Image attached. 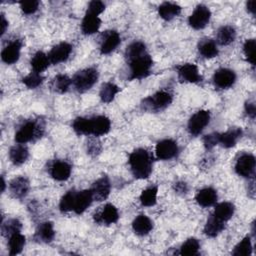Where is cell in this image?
<instances>
[{
    "label": "cell",
    "mask_w": 256,
    "mask_h": 256,
    "mask_svg": "<svg viewBox=\"0 0 256 256\" xmlns=\"http://www.w3.org/2000/svg\"><path fill=\"white\" fill-rule=\"evenodd\" d=\"M129 165L131 172L137 179L148 178L152 172V156L143 149L138 148L129 155Z\"/></svg>",
    "instance_id": "6da1fadb"
},
{
    "label": "cell",
    "mask_w": 256,
    "mask_h": 256,
    "mask_svg": "<svg viewBox=\"0 0 256 256\" xmlns=\"http://www.w3.org/2000/svg\"><path fill=\"white\" fill-rule=\"evenodd\" d=\"M127 60L130 68V79H142L149 75L153 65V60L147 51L127 58Z\"/></svg>",
    "instance_id": "7a4b0ae2"
},
{
    "label": "cell",
    "mask_w": 256,
    "mask_h": 256,
    "mask_svg": "<svg viewBox=\"0 0 256 256\" xmlns=\"http://www.w3.org/2000/svg\"><path fill=\"white\" fill-rule=\"evenodd\" d=\"M98 76V71L95 68H86L73 76L72 84L78 92H85L97 82Z\"/></svg>",
    "instance_id": "3957f363"
},
{
    "label": "cell",
    "mask_w": 256,
    "mask_h": 256,
    "mask_svg": "<svg viewBox=\"0 0 256 256\" xmlns=\"http://www.w3.org/2000/svg\"><path fill=\"white\" fill-rule=\"evenodd\" d=\"M172 102V94L168 91L161 90L153 94L152 96L146 98L143 101L145 109L158 111L166 108Z\"/></svg>",
    "instance_id": "277c9868"
},
{
    "label": "cell",
    "mask_w": 256,
    "mask_h": 256,
    "mask_svg": "<svg viewBox=\"0 0 256 256\" xmlns=\"http://www.w3.org/2000/svg\"><path fill=\"white\" fill-rule=\"evenodd\" d=\"M210 121V112L206 110H200L193 114L188 121V131L191 135H199Z\"/></svg>",
    "instance_id": "5b68a950"
},
{
    "label": "cell",
    "mask_w": 256,
    "mask_h": 256,
    "mask_svg": "<svg viewBox=\"0 0 256 256\" xmlns=\"http://www.w3.org/2000/svg\"><path fill=\"white\" fill-rule=\"evenodd\" d=\"M255 157L250 153L241 154L236 161L235 171L238 175L249 178L254 174L255 171Z\"/></svg>",
    "instance_id": "8992f818"
},
{
    "label": "cell",
    "mask_w": 256,
    "mask_h": 256,
    "mask_svg": "<svg viewBox=\"0 0 256 256\" xmlns=\"http://www.w3.org/2000/svg\"><path fill=\"white\" fill-rule=\"evenodd\" d=\"M210 17L211 12L209 8L205 5H198L190 15L188 22L192 28L199 30L204 28L208 24Z\"/></svg>",
    "instance_id": "52a82bcc"
},
{
    "label": "cell",
    "mask_w": 256,
    "mask_h": 256,
    "mask_svg": "<svg viewBox=\"0 0 256 256\" xmlns=\"http://www.w3.org/2000/svg\"><path fill=\"white\" fill-rule=\"evenodd\" d=\"M155 153L158 159L169 160L176 156L178 153V145L172 139H164L157 143Z\"/></svg>",
    "instance_id": "ba28073f"
},
{
    "label": "cell",
    "mask_w": 256,
    "mask_h": 256,
    "mask_svg": "<svg viewBox=\"0 0 256 256\" xmlns=\"http://www.w3.org/2000/svg\"><path fill=\"white\" fill-rule=\"evenodd\" d=\"M72 51V46L67 42H61L55 45L49 52L48 58L51 64H59L68 59Z\"/></svg>",
    "instance_id": "9c48e42d"
},
{
    "label": "cell",
    "mask_w": 256,
    "mask_h": 256,
    "mask_svg": "<svg viewBox=\"0 0 256 256\" xmlns=\"http://www.w3.org/2000/svg\"><path fill=\"white\" fill-rule=\"evenodd\" d=\"M110 189H111V184H110L109 178L107 176H102L101 178L97 179L93 183L90 190L92 192V196L94 200L103 201L109 196Z\"/></svg>",
    "instance_id": "30bf717a"
},
{
    "label": "cell",
    "mask_w": 256,
    "mask_h": 256,
    "mask_svg": "<svg viewBox=\"0 0 256 256\" xmlns=\"http://www.w3.org/2000/svg\"><path fill=\"white\" fill-rule=\"evenodd\" d=\"M236 80V75L234 71L227 68H220L215 71L213 76V81L215 86L221 89H226L231 87Z\"/></svg>",
    "instance_id": "8fae6325"
},
{
    "label": "cell",
    "mask_w": 256,
    "mask_h": 256,
    "mask_svg": "<svg viewBox=\"0 0 256 256\" xmlns=\"http://www.w3.org/2000/svg\"><path fill=\"white\" fill-rule=\"evenodd\" d=\"M119 218V213L117 208L112 204H106L100 212H97L94 215L95 222L99 224H113L116 223Z\"/></svg>",
    "instance_id": "7c38bea8"
},
{
    "label": "cell",
    "mask_w": 256,
    "mask_h": 256,
    "mask_svg": "<svg viewBox=\"0 0 256 256\" xmlns=\"http://www.w3.org/2000/svg\"><path fill=\"white\" fill-rule=\"evenodd\" d=\"M178 75L181 81L189 82V83H197L201 81L202 77L199 73L198 67L192 63L182 64L177 68Z\"/></svg>",
    "instance_id": "4fadbf2b"
},
{
    "label": "cell",
    "mask_w": 256,
    "mask_h": 256,
    "mask_svg": "<svg viewBox=\"0 0 256 256\" xmlns=\"http://www.w3.org/2000/svg\"><path fill=\"white\" fill-rule=\"evenodd\" d=\"M37 134L38 127L36 123L33 121H27L16 132L15 141L19 144H24L31 141Z\"/></svg>",
    "instance_id": "5bb4252c"
},
{
    "label": "cell",
    "mask_w": 256,
    "mask_h": 256,
    "mask_svg": "<svg viewBox=\"0 0 256 256\" xmlns=\"http://www.w3.org/2000/svg\"><path fill=\"white\" fill-rule=\"evenodd\" d=\"M21 46H22V44L19 40H14V41L10 42L1 52L2 61L9 65L17 62L20 57Z\"/></svg>",
    "instance_id": "9a60e30c"
},
{
    "label": "cell",
    "mask_w": 256,
    "mask_h": 256,
    "mask_svg": "<svg viewBox=\"0 0 256 256\" xmlns=\"http://www.w3.org/2000/svg\"><path fill=\"white\" fill-rule=\"evenodd\" d=\"M50 175L57 181H65L71 175V165L66 161H55L50 167Z\"/></svg>",
    "instance_id": "2e32d148"
},
{
    "label": "cell",
    "mask_w": 256,
    "mask_h": 256,
    "mask_svg": "<svg viewBox=\"0 0 256 256\" xmlns=\"http://www.w3.org/2000/svg\"><path fill=\"white\" fill-rule=\"evenodd\" d=\"M120 35L116 31H106L100 45L101 54H109L120 44Z\"/></svg>",
    "instance_id": "e0dca14e"
},
{
    "label": "cell",
    "mask_w": 256,
    "mask_h": 256,
    "mask_svg": "<svg viewBox=\"0 0 256 256\" xmlns=\"http://www.w3.org/2000/svg\"><path fill=\"white\" fill-rule=\"evenodd\" d=\"M29 181L27 178L23 176L14 178L13 180H11L9 184V190L15 198H23L24 196H26L29 191Z\"/></svg>",
    "instance_id": "ac0fdd59"
},
{
    "label": "cell",
    "mask_w": 256,
    "mask_h": 256,
    "mask_svg": "<svg viewBox=\"0 0 256 256\" xmlns=\"http://www.w3.org/2000/svg\"><path fill=\"white\" fill-rule=\"evenodd\" d=\"M111 122L106 116L100 115L91 118V135L101 136L105 135L110 131Z\"/></svg>",
    "instance_id": "d6986e66"
},
{
    "label": "cell",
    "mask_w": 256,
    "mask_h": 256,
    "mask_svg": "<svg viewBox=\"0 0 256 256\" xmlns=\"http://www.w3.org/2000/svg\"><path fill=\"white\" fill-rule=\"evenodd\" d=\"M93 196L91 190H82L76 192L75 204H74V212L76 214H82L92 203Z\"/></svg>",
    "instance_id": "ffe728a7"
},
{
    "label": "cell",
    "mask_w": 256,
    "mask_h": 256,
    "mask_svg": "<svg viewBox=\"0 0 256 256\" xmlns=\"http://www.w3.org/2000/svg\"><path fill=\"white\" fill-rule=\"evenodd\" d=\"M55 236V231L53 224L51 222H43L36 229L34 238L41 243H49L53 240Z\"/></svg>",
    "instance_id": "44dd1931"
},
{
    "label": "cell",
    "mask_w": 256,
    "mask_h": 256,
    "mask_svg": "<svg viewBox=\"0 0 256 256\" xmlns=\"http://www.w3.org/2000/svg\"><path fill=\"white\" fill-rule=\"evenodd\" d=\"M100 26H101L100 18L97 15L86 12L81 24L82 32L86 35H91L96 33L99 30Z\"/></svg>",
    "instance_id": "7402d4cb"
},
{
    "label": "cell",
    "mask_w": 256,
    "mask_h": 256,
    "mask_svg": "<svg viewBox=\"0 0 256 256\" xmlns=\"http://www.w3.org/2000/svg\"><path fill=\"white\" fill-rule=\"evenodd\" d=\"M196 201L202 207L212 206L217 201V192L211 187L203 188L196 194Z\"/></svg>",
    "instance_id": "603a6c76"
},
{
    "label": "cell",
    "mask_w": 256,
    "mask_h": 256,
    "mask_svg": "<svg viewBox=\"0 0 256 256\" xmlns=\"http://www.w3.org/2000/svg\"><path fill=\"white\" fill-rule=\"evenodd\" d=\"M132 228L137 235L144 236L152 230L153 223L148 216L141 214V215H138L134 219V221L132 223Z\"/></svg>",
    "instance_id": "cb8c5ba5"
},
{
    "label": "cell",
    "mask_w": 256,
    "mask_h": 256,
    "mask_svg": "<svg viewBox=\"0 0 256 256\" xmlns=\"http://www.w3.org/2000/svg\"><path fill=\"white\" fill-rule=\"evenodd\" d=\"M241 135L242 130L240 128H230L226 132L219 134V144L224 148H231L236 145Z\"/></svg>",
    "instance_id": "d4e9b609"
},
{
    "label": "cell",
    "mask_w": 256,
    "mask_h": 256,
    "mask_svg": "<svg viewBox=\"0 0 256 256\" xmlns=\"http://www.w3.org/2000/svg\"><path fill=\"white\" fill-rule=\"evenodd\" d=\"M181 12V7L172 2H164L158 8V13L161 18L164 20H171L174 17L178 16Z\"/></svg>",
    "instance_id": "484cf974"
},
{
    "label": "cell",
    "mask_w": 256,
    "mask_h": 256,
    "mask_svg": "<svg viewBox=\"0 0 256 256\" xmlns=\"http://www.w3.org/2000/svg\"><path fill=\"white\" fill-rule=\"evenodd\" d=\"M224 229V221L218 219L214 215H211L204 226V233L208 237L217 236Z\"/></svg>",
    "instance_id": "4316f807"
},
{
    "label": "cell",
    "mask_w": 256,
    "mask_h": 256,
    "mask_svg": "<svg viewBox=\"0 0 256 256\" xmlns=\"http://www.w3.org/2000/svg\"><path fill=\"white\" fill-rule=\"evenodd\" d=\"M28 156H29L28 149L21 144L13 146L9 151V158L11 162L15 165L23 164L27 160Z\"/></svg>",
    "instance_id": "83f0119b"
},
{
    "label": "cell",
    "mask_w": 256,
    "mask_h": 256,
    "mask_svg": "<svg viewBox=\"0 0 256 256\" xmlns=\"http://www.w3.org/2000/svg\"><path fill=\"white\" fill-rule=\"evenodd\" d=\"M236 37V32L235 29L232 26L226 25V26H222L218 29L217 31V42L220 45H229L230 43H232L235 40Z\"/></svg>",
    "instance_id": "f1b7e54d"
},
{
    "label": "cell",
    "mask_w": 256,
    "mask_h": 256,
    "mask_svg": "<svg viewBox=\"0 0 256 256\" xmlns=\"http://www.w3.org/2000/svg\"><path fill=\"white\" fill-rule=\"evenodd\" d=\"M71 83H72V80L67 75L58 74L52 79L50 83V87L53 91L57 93H65L69 89Z\"/></svg>",
    "instance_id": "f546056e"
},
{
    "label": "cell",
    "mask_w": 256,
    "mask_h": 256,
    "mask_svg": "<svg viewBox=\"0 0 256 256\" xmlns=\"http://www.w3.org/2000/svg\"><path fill=\"white\" fill-rule=\"evenodd\" d=\"M234 214V205L230 202H221L214 209V216L222 221L229 220Z\"/></svg>",
    "instance_id": "4dcf8cb0"
},
{
    "label": "cell",
    "mask_w": 256,
    "mask_h": 256,
    "mask_svg": "<svg viewBox=\"0 0 256 256\" xmlns=\"http://www.w3.org/2000/svg\"><path fill=\"white\" fill-rule=\"evenodd\" d=\"M49 64H50V61H49L48 55H46L42 51L36 52L31 59L32 69L34 72H37V73H41L42 71L46 70Z\"/></svg>",
    "instance_id": "1f68e13d"
},
{
    "label": "cell",
    "mask_w": 256,
    "mask_h": 256,
    "mask_svg": "<svg viewBox=\"0 0 256 256\" xmlns=\"http://www.w3.org/2000/svg\"><path fill=\"white\" fill-rule=\"evenodd\" d=\"M25 245V237L20 232L14 233L9 237L8 247H9V254L10 255H17L19 254Z\"/></svg>",
    "instance_id": "d6a6232c"
},
{
    "label": "cell",
    "mask_w": 256,
    "mask_h": 256,
    "mask_svg": "<svg viewBox=\"0 0 256 256\" xmlns=\"http://www.w3.org/2000/svg\"><path fill=\"white\" fill-rule=\"evenodd\" d=\"M118 92H119V88L116 84L112 82H106L102 85L99 92V96L104 103H109L114 99L115 95Z\"/></svg>",
    "instance_id": "836d02e7"
},
{
    "label": "cell",
    "mask_w": 256,
    "mask_h": 256,
    "mask_svg": "<svg viewBox=\"0 0 256 256\" xmlns=\"http://www.w3.org/2000/svg\"><path fill=\"white\" fill-rule=\"evenodd\" d=\"M199 52L205 58H213L218 54L216 43L211 39H204L199 43Z\"/></svg>",
    "instance_id": "e575fe53"
},
{
    "label": "cell",
    "mask_w": 256,
    "mask_h": 256,
    "mask_svg": "<svg viewBox=\"0 0 256 256\" xmlns=\"http://www.w3.org/2000/svg\"><path fill=\"white\" fill-rule=\"evenodd\" d=\"M157 193L158 188L156 186H150L143 190V192L140 195V202L143 206H153L156 203L157 200Z\"/></svg>",
    "instance_id": "d590c367"
},
{
    "label": "cell",
    "mask_w": 256,
    "mask_h": 256,
    "mask_svg": "<svg viewBox=\"0 0 256 256\" xmlns=\"http://www.w3.org/2000/svg\"><path fill=\"white\" fill-rule=\"evenodd\" d=\"M72 127L77 134L91 135V118H76L73 121Z\"/></svg>",
    "instance_id": "8d00e7d4"
},
{
    "label": "cell",
    "mask_w": 256,
    "mask_h": 256,
    "mask_svg": "<svg viewBox=\"0 0 256 256\" xmlns=\"http://www.w3.org/2000/svg\"><path fill=\"white\" fill-rule=\"evenodd\" d=\"M22 228L21 222L18 219H9L6 222H2L1 225V233L5 237H10L12 234L20 232Z\"/></svg>",
    "instance_id": "74e56055"
},
{
    "label": "cell",
    "mask_w": 256,
    "mask_h": 256,
    "mask_svg": "<svg viewBox=\"0 0 256 256\" xmlns=\"http://www.w3.org/2000/svg\"><path fill=\"white\" fill-rule=\"evenodd\" d=\"M75 197H76V191L74 190H70L66 194H64L59 203L60 210L63 212H69L74 210Z\"/></svg>",
    "instance_id": "f35d334b"
},
{
    "label": "cell",
    "mask_w": 256,
    "mask_h": 256,
    "mask_svg": "<svg viewBox=\"0 0 256 256\" xmlns=\"http://www.w3.org/2000/svg\"><path fill=\"white\" fill-rule=\"evenodd\" d=\"M199 248H200V245L198 240L195 238H189L180 247V254L188 255V256L196 255L199 251Z\"/></svg>",
    "instance_id": "ab89813d"
},
{
    "label": "cell",
    "mask_w": 256,
    "mask_h": 256,
    "mask_svg": "<svg viewBox=\"0 0 256 256\" xmlns=\"http://www.w3.org/2000/svg\"><path fill=\"white\" fill-rule=\"evenodd\" d=\"M252 253V244L249 237L243 238L234 248L232 254L235 256H248Z\"/></svg>",
    "instance_id": "60d3db41"
},
{
    "label": "cell",
    "mask_w": 256,
    "mask_h": 256,
    "mask_svg": "<svg viewBox=\"0 0 256 256\" xmlns=\"http://www.w3.org/2000/svg\"><path fill=\"white\" fill-rule=\"evenodd\" d=\"M22 81L28 88H36L43 82V77L41 76L40 73L33 71L27 76H25L22 79Z\"/></svg>",
    "instance_id": "b9f144b4"
},
{
    "label": "cell",
    "mask_w": 256,
    "mask_h": 256,
    "mask_svg": "<svg viewBox=\"0 0 256 256\" xmlns=\"http://www.w3.org/2000/svg\"><path fill=\"white\" fill-rule=\"evenodd\" d=\"M243 51L245 54V57L248 62H250L252 65L255 64V40L254 39H248L245 41L243 46Z\"/></svg>",
    "instance_id": "7bdbcfd3"
},
{
    "label": "cell",
    "mask_w": 256,
    "mask_h": 256,
    "mask_svg": "<svg viewBox=\"0 0 256 256\" xmlns=\"http://www.w3.org/2000/svg\"><path fill=\"white\" fill-rule=\"evenodd\" d=\"M39 7V2L35 0L31 1H21L20 2V8L25 14H33L37 11Z\"/></svg>",
    "instance_id": "ee69618b"
},
{
    "label": "cell",
    "mask_w": 256,
    "mask_h": 256,
    "mask_svg": "<svg viewBox=\"0 0 256 256\" xmlns=\"http://www.w3.org/2000/svg\"><path fill=\"white\" fill-rule=\"evenodd\" d=\"M105 10V4L101 1H91L88 5L87 12L94 14V15H99Z\"/></svg>",
    "instance_id": "f6af8a7d"
},
{
    "label": "cell",
    "mask_w": 256,
    "mask_h": 256,
    "mask_svg": "<svg viewBox=\"0 0 256 256\" xmlns=\"http://www.w3.org/2000/svg\"><path fill=\"white\" fill-rule=\"evenodd\" d=\"M203 144L206 149H211L219 144V133H211L203 138Z\"/></svg>",
    "instance_id": "bcb514c9"
},
{
    "label": "cell",
    "mask_w": 256,
    "mask_h": 256,
    "mask_svg": "<svg viewBox=\"0 0 256 256\" xmlns=\"http://www.w3.org/2000/svg\"><path fill=\"white\" fill-rule=\"evenodd\" d=\"M101 150V145L99 141L96 140H90L88 143V147H87V151L89 154H98Z\"/></svg>",
    "instance_id": "7dc6e473"
},
{
    "label": "cell",
    "mask_w": 256,
    "mask_h": 256,
    "mask_svg": "<svg viewBox=\"0 0 256 256\" xmlns=\"http://www.w3.org/2000/svg\"><path fill=\"white\" fill-rule=\"evenodd\" d=\"M245 110L248 114V116H250L251 118L255 117L256 114V108H255V104L253 102H247L245 104Z\"/></svg>",
    "instance_id": "c3c4849f"
},
{
    "label": "cell",
    "mask_w": 256,
    "mask_h": 256,
    "mask_svg": "<svg viewBox=\"0 0 256 256\" xmlns=\"http://www.w3.org/2000/svg\"><path fill=\"white\" fill-rule=\"evenodd\" d=\"M174 189L177 193H186L188 188H187V184L185 182H177L174 185Z\"/></svg>",
    "instance_id": "681fc988"
},
{
    "label": "cell",
    "mask_w": 256,
    "mask_h": 256,
    "mask_svg": "<svg viewBox=\"0 0 256 256\" xmlns=\"http://www.w3.org/2000/svg\"><path fill=\"white\" fill-rule=\"evenodd\" d=\"M0 25H1V32H0V35L2 36V35L5 33L6 28H7V26H8V21L6 20V18H5V16H4L3 14H1V22H0Z\"/></svg>",
    "instance_id": "f907efd6"
},
{
    "label": "cell",
    "mask_w": 256,
    "mask_h": 256,
    "mask_svg": "<svg viewBox=\"0 0 256 256\" xmlns=\"http://www.w3.org/2000/svg\"><path fill=\"white\" fill-rule=\"evenodd\" d=\"M247 10L249 12H251L252 14H254L255 9H254V1H248L247 2Z\"/></svg>",
    "instance_id": "816d5d0a"
},
{
    "label": "cell",
    "mask_w": 256,
    "mask_h": 256,
    "mask_svg": "<svg viewBox=\"0 0 256 256\" xmlns=\"http://www.w3.org/2000/svg\"><path fill=\"white\" fill-rule=\"evenodd\" d=\"M1 186H2V189H1V191L3 192L4 190H5V181H4V178L2 177V184H1Z\"/></svg>",
    "instance_id": "f5cc1de1"
}]
</instances>
